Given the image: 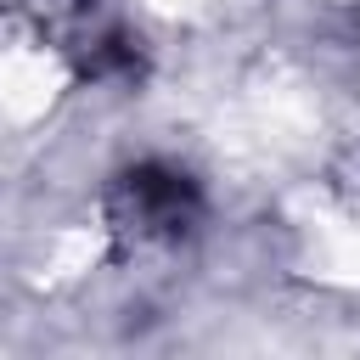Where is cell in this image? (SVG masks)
I'll return each mask as SVG.
<instances>
[{
  "instance_id": "cell-1",
  "label": "cell",
  "mask_w": 360,
  "mask_h": 360,
  "mask_svg": "<svg viewBox=\"0 0 360 360\" xmlns=\"http://www.w3.org/2000/svg\"><path fill=\"white\" fill-rule=\"evenodd\" d=\"M191 208H197V197H191L186 174H174V169H135L118 186V225L135 231L141 242L180 236L191 225Z\"/></svg>"
}]
</instances>
